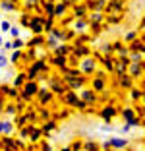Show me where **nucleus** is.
Here are the masks:
<instances>
[{
    "mask_svg": "<svg viewBox=\"0 0 145 151\" xmlns=\"http://www.w3.org/2000/svg\"><path fill=\"white\" fill-rule=\"evenodd\" d=\"M62 103H66L68 107H75L79 111H85L87 109V105L79 99V95H75V91H68L66 95H62Z\"/></svg>",
    "mask_w": 145,
    "mask_h": 151,
    "instance_id": "nucleus-1",
    "label": "nucleus"
},
{
    "mask_svg": "<svg viewBox=\"0 0 145 151\" xmlns=\"http://www.w3.org/2000/svg\"><path fill=\"white\" fill-rule=\"evenodd\" d=\"M79 72L83 76H93V72H95V68H97V60L93 56H87V58H81V62H79Z\"/></svg>",
    "mask_w": 145,
    "mask_h": 151,
    "instance_id": "nucleus-2",
    "label": "nucleus"
},
{
    "mask_svg": "<svg viewBox=\"0 0 145 151\" xmlns=\"http://www.w3.org/2000/svg\"><path fill=\"white\" fill-rule=\"evenodd\" d=\"M39 83H37V81H25V85H23L22 87V99L23 101H31V97H35L37 93H39Z\"/></svg>",
    "mask_w": 145,
    "mask_h": 151,
    "instance_id": "nucleus-3",
    "label": "nucleus"
},
{
    "mask_svg": "<svg viewBox=\"0 0 145 151\" xmlns=\"http://www.w3.org/2000/svg\"><path fill=\"white\" fill-rule=\"evenodd\" d=\"M64 81H66V85H68V89H70V91H78V89H81V87H87L89 78H87V76H81V78H74V80H64Z\"/></svg>",
    "mask_w": 145,
    "mask_h": 151,
    "instance_id": "nucleus-4",
    "label": "nucleus"
},
{
    "mask_svg": "<svg viewBox=\"0 0 145 151\" xmlns=\"http://www.w3.org/2000/svg\"><path fill=\"white\" fill-rule=\"evenodd\" d=\"M50 91L62 97V95H66L70 89H68V85H66L64 80H52V83H50Z\"/></svg>",
    "mask_w": 145,
    "mask_h": 151,
    "instance_id": "nucleus-5",
    "label": "nucleus"
},
{
    "mask_svg": "<svg viewBox=\"0 0 145 151\" xmlns=\"http://www.w3.org/2000/svg\"><path fill=\"white\" fill-rule=\"evenodd\" d=\"M79 99H81L85 105H95V103H99V95H97L93 89H83L81 95H79Z\"/></svg>",
    "mask_w": 145,
    "mask_h": 151,
    "instance_id": "nucleus-6",
    "label": "nucleus"
},
{
    "mask_svg": "<svg viewBox=\"0 0 145 151\" xmlns=\"http://www.w3.org/2000/svg\"><path fill=\"white\" fill-rule=\"evenodd\" d=\"M91 89L95 91V93H105V91H106V80H103V78H95V76H93V78H91Z\"/></svg>",
    "mask_w": 145,
    "mask_h": 151,
    "instance_id": "nucleus-7",
    "label": "nucleus"
},
{
    "mask_svg": "<svg viewBox=\"0 0 145 151\" xmlns=\"http://www.w3.org/2000/svg\"><path fill=\"white\" fill-rule=\"evenodd\" d=\"M39 105L41 107H47V103H50L54 99V93L52 91H47V89H39Z\"/></svg>",
    "mask_w": 145,
    "mask_h": 151,
    "instance_id": "nucleus-8",
    "label": "nucleus"
},
{
    "mask_svg": "<svg viewBox=\"0 0 145 151\" xmlns=\"http://www.w3.org/2000/svg\"><path fill=\"white\" fill-rule=\"evenodd\" d=\"M41 8L47 18H54V2L52 0H41Z\"/></svg>",
    "mask_w": 145,
    "mask_h": 151,
    "instance_id": "nucleus-9",
    "label": "nucleus"
},
{
    "mask_svg": "<svg viewBox=\"0 0 145 151\" xmlns=\"http://www.w3.org/2000/svg\"><path fill=\"white\" fill-rule=\"evenodd\" d=\"M103 19H105V14L103 12H91L89 18H87V22H89V25H101Z\"/></svg>",
    "mask_w": 145,
    "mask_h": 151,
    "instance_id": "nucleus-10",
    "label": "nucleus"
},
{
    "mask_svg": "<svg viewBox=\"0 0 145 151\" xmlns=\"http://www.w3.org/2000/svg\"><path fill=\"white\" fill-rule=\"evenodd\" d=\"M68 6H70V4H66L64 0H62V2H58V4H54V18H58V19L64 18V16H66Z\"/></svg>",
    "mask_w": 145,
    "mask_h": 151,
    "instance_id": "nucleus-11",
    "label": "nucleus"
},
{
    "mask_svg": "<svg viewBox=\"0 0 145 151\" xmlns=\"http://www.w3.org/2000/svg\"><path fill=\"white\" fill-rule=\"evenodd\" d=\"M14 132V124L10 120H0V134L2 136H12Z\"/></svg>",
    "mask_w": 145,
    "mask_h": 151,
    "instance_id": "nucleus-12",
    "label": "nucleus"
},
{
    "mask_svg": "<svg viewBox=\"0 0 145 151\" xmlns=\"http://www.w3.org/2000/svg\"><path fill=\"white\" fill-rule=\"evenodd\" d=\"M85 14H87V4H74V18L75 19L85 18Z\"/></svg>",
    "mask_w": 145,
    "mask_h": 151,
    "instance_id": "nucleus-13",
    "label": "nucleus"
},
{
    "mask_svg": "<svg viewBox=\"0 0 145 151\" xmlns=\"http://www.w3.org/2000/svg\"><path fill=\"white\" fill-rule=\"evenodd\" d=\"M114 116H116V109L112 107V105H110V107L106 105V107L101 111V118L103 120H110V118H114Z\"/></svg>",
    "mask_w": 145,
    "mask_h": 151,
    "instance_id": "nucleus-14",
    "label": "nucleus"
},
{
    "mask_svg": "<svg viewBox=\"0 0 145 151\" xmlns=\"http://www.w3.org/2000/svg\"><path fill=\"white\" fill-rule=\"evenodd\" d=\"M25 45L29 49H35V47L45 45V39H43V35H35V37H31V41H25Z\"/></svg>",
    "mask_w": 145,
    "mask_h": 151,
    "instance_id": "nucleus-15",
    "label": "nucleus"
},
{
    "mask_svg": "<svg viewBox=\"0 0 145 151\" xmlns=\"http://www.w3.org/2000/svg\"><path fill=\"white\" fill-rule=\"evenodd\" d=\"M0 8L4 12H16L18 6H16V2H10V0H0Z\"/></svg>",
    "mask_w": 145,
    "mask_h": 151,
    "instance_id": "nucleus-16",
    "label": "nucleus"
},
{
    "mask_svg": "<svg viewBox=\"0 0 145 151\" xmlns=\"http://www.w3.org/2000/svg\"><path fill=\"white\" fill-rule=\"evenodd\" d=\"M37 114H39V118L45 120V122H48V120H54V112H50L48 109H41V111H37Z\"/></svg>",
    "mask_w": 145,
    "mask_h": 151,
    "instance_id": "nucleus-17",
    "label": "nucleus"
},
{
    "mask_svg": "<svg viewBox=\"0 0 145 151\" xmlns=\"http://www.w3.org/2000/svg\"><path fill=\"white\" fill-rule=\"evenodd\" d=\"M99 60H101V62L106 66V70H108V72H114V66H116V64H114V60H112V56L106 58V56H101V54H99Z\"/></svg>",
    "mask_w": 145,
    "mask_h": 151,
    "instance_id": "nucleus-18",
    "label": "nucleus"
},
{
    "mask_svg": "<svg viewBox=\"0 0 145 151\" xmlns=\"http://www.w3.org/2000/svg\"><path fill=\"white\" fill-rule=\"evenodd\" d=\"M50 62H52L54 66L62 68V66H66V64H68V56H58V54H54V56L50 58Z\"/></svg>",
    "mask_w": 145,
    "mask_h": 151,
    "instance_id": "nucleus-19",
    "label": "nucleus"
},
{
    "mask_svg": "<svg viewBox=\"0 0 145 151\" xmlns=\"http://www.w3.org/2000/svg\"><path fill=\"white\" fill-rule=\"evenodd\" d=\"M25 81H27L25 72H22V74H18V76H16V80H14V87H16V89H22L23 85H25Z\"/></svg>",
    "mask_w": 145,
    "mask_h": 151,
    "instance_id": "nucleus-20",
    "label": "nucleus"
},
{
    "mask_svg": "<svg viewBox=\"0 0 145 151\" xmlns=\"http://www.w3.org/2000/svg\"><path fill=\"white\" fill-rule=\"evenodd\" d=\"M31 68L37 72V74H41V72H45V70H48V66H47V62L45 60H35V62L31 64Z\"/></svg>",
    "mask_w": 145,
    "mask_h": 151,
    "instance_id": "nucleus-21",
    "label": "nucleus"
},
{
    "mask_svg": "<svg viewBox=\"0 0 145 151\" xmlns=\"http://www.w3.org/2000/svg\"><path fill=\"white\" fill-rule=\"evenodd\" d=\"M87 25H89V22L85 18H81V19H78V22L74 23V29H75V33H81V31H85Z\"/></svg>",
    "mask_w": 145,
    "mask_h": 151,
    "instance_id": "nucleus-22",
    "label": "nucleus"
},
{
    "mask_svg": "<svg viewBox=\"0 0 145 151\" xmlns=\"http://www.w3.org/2000/svg\"><path fill=\"white\" fill-rule=\"evenodd\" d=\"M35 60H37V56H35V50H33V49H29L25 54H23V62L29 64V66H31L33 62H35Z\"/></svg>",
    "mask_w": 145,
    "mask_h": 151,
    "instance_id": "nucleus-23",
    "label": "nucleus"
},
{
    "mask_svg": "<svg viewBox=\"0 0 145 151\" xmlns=\"http://www.w3.org/2000/svg\"><path fill=\"white\" fill-rule=\"evenodd\" d=\"M23 118H25L27 124H31V122H35V120L39 118V114H37V111H25L23 112Z\"/></svg>",
    "mask_w": 145,
    "mask_h": 151,
    "instance_id": "nucleus-24",
    "label": "nucleus"
},
{
    "mask_svg": "<svg viewBox=\"0 0 145 151\" xmlns=\"http://www.w3.org/2000/svg\"><path fill=\"white\" fill-rule=\"evenodd\" d=\"M54 128H56V120H48V122H45V126L41 128V132H43V136H47V134L52 132Z\"/></svg>",
    "mask_w": 145,
    "mask_h": 151,
    "instance_id": "nucleus-25",
    "label": "nucleus"
},
{
    "mask_svg": "<svg viewBox=\"0 0 145 151\" xmlns=\"http://www.w3.org/2000/svg\"><path fill=\"white\" fill-rule=\"evenodd\" d=\"M122 116H124V120H128V122H130V124H137V120L134 118L132 109H124V111H122Z\"/></svg>",
    "mask_w": 145,
    "mask_h": 151,
    "instance_id": "nucleus-26",
    "label": "nucleus"
},
{
    "mask_svg": "<svg viewBox=\"0 0 145 151\" xmlns=\"http://www.w3.org/2000/svg\"><path fill=\"white\" fill-rule=\"evenodd\" d=\"M118 83L122 85L124 89H130V87H132V78H130V76H126V74H124V76H120Z\"/></svg>",
    "mask_w": 145,
    "mask_h": 151,
    "instance_id": "nucleus-27",
    "label": "nucleus"
},
{
    "mask_svg": "<svg viewBox=\"0 0 145 151\" xmlns=\"http://www.w3.org/2000/svg\"><path fill=\"white\" fill-rule=\"evenodd\" d=\"M35 6H41V0H23V10L25 12H31L29 8H35Z\"/></svg>",
    "mask_w": 145,
    "mask_h": 151,
    "instance_id": "nucleus-28",
    "label": "nucleus"
},
{
    "mask_svg": "<svg viewBox=\"0 0 145 151\" xmlns=\"http://www.w3.org/2000/svg\"><path fill=\"white\" fill-rule=\"evenodd\" d=\"M54 29V18H45V33H50Z\"/></svg>",
    "mask_w": 145,
    "mask_h": 151,
    "instance_id": "nucleus-29",
    "label": "nucleus"
},
{
    "mask_svg": "<svg viewBox=\"0 0 145 151\" xmlns=\"http://www.w3.org/2000/svg\"><path fill=\"white\" fill-rule=\"evenodd\" d=\"M22 56H23V52H22V50H14V52L10 54V58H8V60L16 64V62H19V60H22Z\"/></svg>",
    "mask_w": 145,
    "mask_h": 151,
    "instance_id": "nucleus-30",
    "label": "nucleus"
},
{
    "mask_svg": "<svg viewBox=\"0 0 145 151\" xmlns=\"http://www.w3.org/2000/svg\"><path fill=\"white\" fill-rule=\"evenodd\" d=\"M23 47H25V41L23 39H14L12 41V49L14 50H19V49H23Z\"/></svg>",
    "mask_w": 145,
    "mask_h": 151,
    "instance_id": "nucleus-31",
    "label": "nucleus"
},
{
    "mask_svg": "<svg viewBox=\"0 0 145 151\" xmlns=\"http://www.w3.org/2000/svg\"><path fill=\"white\" fill-rule=\"evenodd\" d=\"M58 43H60L58 39H54L52 35H48V39H47V45L50 47V49H56V47H58Z\"/></svg>",
    "mask_w": 145,
    "mask_h": 151,
    "instance_id": "nucleus-32",
    "label": "nucleus"
},
{
    "mask_svg": "<svg viewBox=\"0 0 145 151\" xmlns=\"http://www.w3.org/2000/svg\"><path fill=\"white\" fill-rule=\"evenodd\" d=\"M108 145H114V147H126V139H110Z\"/></svg>",
    "mask_w": 145,
    "mask_h": 151,
    "instance_id": "nucleus-33",
    "label": "nucleus"
},
{
    "mask_svg": "<svg viewBox=\"0 0 145 151\" xmlns=\"http://www.w3.org/2000/svg\"><path fill=\"white\" fill-rule=\"evenodd\" d=\"M120 19H122V14H118V16H106V22L108 23H118Z\"/></svg>",
    "mask_w": 145,
    "mask_h": 151,
    "instance_id": "nucleus-34",
    "label": "nucleus"
},
{
    "mask_svg": "<svg viewBox=\"0 0 145 151\" xmlns=\"http://www.w3.org/2000/svg\"><path fill=\"white\" fill-rule=\"evenodd\" d=\"M10 35H12L14 39H19V29L16 25H12V27H10Z\"/></svg>",
    "mask_w": 145,
    "mask_h": 151,
    "instance_id": "nucleus-35",
    "label": "nucleus"
},
{
    "mask_svg": "<svg viewBox=\"0 0 145 151\" xmlns=\"http://www.w3.org/2000/svg\"><path fill=\"white\" fill-rule=\"evenodd\" d=\"M83 147H85L87 151H97V149H99V145H97V143H93V142H87Z\"/></svg>",
    "mask_w": 145,
    "mask_h": 151,
    "instance_id": "nucleus-36",
    "label": "nucleus"
},
{
    "mask_svg": "<svg viewBox=\"0 0 145 151\" xmlns=\"http://www.w3.org/2000/svg\"><path fill=\"white\" fill-rule=\"evenodd\" d=\"M139 74H141V66L134 64V66H132V76H139Z\"/></svg>",
    "mask_w": 145,
    "mask_h": 151,
    "instance_id": "nucleus-37",
    "label": "nucleus"
},
{
    "mask_svg": "<svg viewBox=\"0 0 145 151\" xmlns=\"http://www.w3.org/2000/svg\"><path fill=\"white\" fill-rule=\"evenodd\" d=\"M10 27H12V23H10V22H2L0 29H2V31H10Z\"/></svg>",
    "mask_w": 145,
    "mask_h": 151,
    "instance_id": "nucleus-38",
    "label": "nucleus"
},
{
    "mask_svg": "<svg viewBox=\"0 0 145 151\" xmlns=\"http://www.w3.org/2000/svg\"><path fill=\"white\" fill-rule=\"evenodd\" d=\"M8 62H10L8 58H6L4 54H0V68H4V66H6V64H8Z\"/></svg>",
    "mask_w": 145,
    "mask_h": 151,
    "instance_id": "nucleus-39",
    "label": "nucleus"
},
{
    "mask_svg": "<svg viewBox=\"0 0 145 151\" xmlns=\"http://www.w3.org/2000/svg\"><path fill=\"white\" fill-rule=\"evenodd\" d=\"M95 78H103V80H106V72H105V70H99V72L95 74Z\"/></svg>",
    "mask_w": 145,
    "mask_h": 151,
    "instance_id": "nucleus-40",
    "label": "nucleus"
},
{
    "mask_svg": "<svg viewBox=\"0 0 145 151\" xmlns=\"http://www.w3.org/2000/svg\"><path fill=\"white\" fill-rule=\"evenodd\" d=\"M41 151H50V145H48V143H43V145H41Z\"/></svg>",
    "mask_w": 145,
    "mask_h": 151,
    "instance_id": "nucleus-41",
    "label": "nucleus"
},
{
    "mask_svg": "<svg viewBox=\"0 0 145 151\" xmlns=\"http://www.w3.org/2000/svg\"><path fill=\"white\" fill-rule=\"evenodd\" d=\"M2 47H4L6 50H10V49H12V43H4V45H2Z\"/></svg>",
    "mask_w": 145,
    "mask_h": 151,
    "instance_id": "nucleus-42",
    "label": "nucleus"
},
{
    "mask_svg": "<svg viewBox=\"0 0 145 151\" xmlns=\"http://www.w3.org/2000/svg\"><path fill=\"white\" fill-rule=\"evenodd\" d=\"M62 151H72V147H62Z\"/></svg>",
    "mask_w": 145,
    "mask_h": 151,
    "instance_id": "nucleus-43",
    "label": "nucleus"
},
{
    "mask_svg": "<svg viewBox=\"0 0 145 151\" xmlns=\"http://www.w3.org/2000/svg\"><path fill=\"white\" fill-rule=\"evenodd\" d=\"M2 111H4V105H0V114H2Z\"/></svg>",
    "mask_w": 145,
    "mask_h": 151,
    "instance_id": "nucleus-44",
    "label": "nucleus"
},
{
    "mask_svg": "<svg viewBox=\"0 0 145 151\" xmlns=\"http://www.w3.org/2000/svg\"><path fill=\"white\" fill-rule=\"evenodd\" d=\"M2 45H4V41H2V35H0V47H2Z\"/></svg>",
    "mask_w": 145,
    "mask_h": 151,
    "instance_id": "nucleus-45",
    "label": "nucleus"
},
{
    "mask_svg": "<svg viewBox=\"0 0 145 151\" xmlns=\"http://www.w3.org/2000/svg\"><path fill=\"white\" fill-rule=\"evenodd\" d=\"M0 19H2V16H0Z\"/></svg>",
    "mask_w": 145,
    "mask_h": 151,
    "instance_id": "nucleus-46",
    "label": "nucleus"
},
{
    "mask_svg": "<svg viewBox=\"0 0 145 151\" xmlns=\"http://www.w3.org/2000/svg\"><path fill=\"white\" fill-rule=\"evenodd\" d=\"M0 70H2V68H0Z\"/></svg>",
    "mask_w": 145,
    "mask_h": 151,
    "instance_id": "nucleus-47",
    "label": "nucleus"
}]
</instances>
